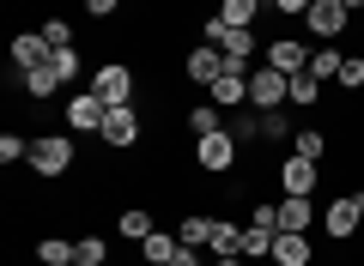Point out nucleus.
<instances>
[{
	"instance_id": "nucleus-23",
	"label": "nucleus",
	"mask_w": 364,
	"mask_h": 266,
	"mask_svg": "<svg viewBox=\"0 0 364 266\" xmlns=\"http://www.w3.org/2000/svg\"><path fill=\"white\" fill-rule=\"evenodd\" d=\"M49 67H55V73H61V85H67V79L79 73V49H73V43H61V49L49 55Z\"/></svg>"
},
{
	"instance_id": "nucleus-24",
	"label": "nucleus",
	"mask_w": 364,
	"mask_h": 266,
	"mask_svg": "<svg viewBox=\"0 0 364 266\" xmlns=\"http://www.w3.org/2000/svg\"><path fill=\"white\" fill-rule=\"evenodd\" d=\"M255 133H261V140H279V133H291V127H286V115H279V109H261L255 115Z\"/></svg>"
},
{
	"instance_id": "nucleus-25",
	"label": "nucleus",
	"mask_w": 364,
	"mask_h": 266,
	"mask_svg": "<svg viewBox=\"0 0 364 266\" xmlns=\"http://www.w3.org/2000/svg\"><path fill=\"white\" fill-rule=\"evenodd\" d=\"M122 236H134V242H146V236H152V218H146L140 206H134V212H122Z\"/></svg>"
},
{
	"instance_id": "nucleus-29",
	"label": "nucleus",
	"mask_w": 364,
	"mask_h": 266,
	"mask_svg": "<svg viewBox=\"0 0 364 266\" xmlns=\"http://www.w3.org/2000/svg\"><path fill=\"white\" fill-rule=\"evenodd\" d=\"M43 37H49V49H61V43H73V31H67L61 18H49V25H43Z\"/></svg>"
},
{
	"instance_id": "nucleus-35",
	"label": "nucleus",
	"mask_w": 364,
	"mask_h": 266,
	"mask_svg": "<svg viewBox=\"0 0 364 266\" xmlns=\"http://www.w3.org/2000/svg\"><path fill=\"white\" fill-rule=\"evenodd\" d=\"M170 266H200V254H195V248H182V254H176Z\"/></svg>"
},
{
	"instance_id": "nucleus-2",
	"label": "nucleus",
	"mask_w": 364,
	"mask_h": 266,
	"mask_svg": "<svg viewBox=\"0 0 364 266\" xmlns=\"http://www.w3.org/2000/svg\"><path fill=\"white\" fill-rule=\"evenodd\" d=\"M286 97H291V73H279V67H261V73L249 79V103H255V109H279Z\"/></svg>"
},
{
	"instance_id": "nucleus-7",
	"label": "nucleus",
	"mask_w": 364,
	"mask_h": 266,
	"mask_svg": "<svg viewBox=\"0 0 364 266\" xmlns=\"http://www.w3.org/2000/svg\"><path fill=\"white\" fill-rule=\"evenodd\" d=\"M195 157H200V170H231V157H237V140L231 133H200V145H195Z\"/></svg>"
},
{
	"instance_id": "nucleus-6",
	"label": "nucleus",
	"mask_w": 364,
	"mask_h": 266,
	"mask_svg": "<svg viewBox=\"0 0 364 266\" xmlns=\"http://www.w3.org/2000/svg\"><path fill=\"white\" fill-rule=\"evenodd\" d=\"M91 91H97V97H104L109 109H116V103H128V97H134V73L116 61V67H104V73L91 79Z\"/></svg>"
},
{
	"instance_id": "nucleus-1",
	"label": "nucleus",
	"mask_w": 364,
	"mask_h": 266,
	"mask_svg": "<svg viewBox=\"0 0 364 266\" xmlns=\"http://www.w3.org/2000/svg\"><path fill=\"white\" fill-rule=\"evenodd\" d=\"M31 164H37V176H61V170H73V140H67V133H43V140H31Z\"/></svg>"
},
{
	"instance_id": "nucleus-27",
	"label": "nucleus",
	"mask_w": 364,
	"mask_h": 266,
	"mask_svg": "<svg viewBox=\"0 0 364 266\" xmlns=\"http://www.w3.org/2000/svg\"><path fill=\"white\" fill-rule=\"evenodd\" d=\"M340 85H364V61H358V55H352V61H340Z\"/></svg>"
},
{
	"instance_id": "nucleus-11",
	"label": "nucleus",
	"mask_w": 364,
	"mask_h": 266,
	"mask_svg": "<svg viewBox=\"0 0 364 266\" xmlns=\"http://www.w3.org/2000/svg\"><path fill=\"white\" fill-rule=\"evenodd\" d=\"M267 67H279V73H304V67H310V61H304V43L298 37H279L267 49Z\"/></svg>"
},
{
	"instance_id": "nucleus-30",
	"label": "nucleus",
	"mask_w": 364,
	"mask_h": 266,
	"mask_svg": "<svg viewBox=\"0 0 364 266\" xmlns=\"http://www.w3.org/2000/svg\"><path fill=\"white\" fill-rule=\"evenodd\" d=\"M188 127H195V133H219V115H213V109H195V115H188Z\"/></svg>"
},
{
	"instance_id": "nucleus-39",
	"label": "nucleus",
	"mask_w": 364,
	"mask_h": 266,
	"mask_svg": "<svg viewBox=\"0 0 364 266\" xmlns=\"http://www.w3.org/2000/svg\"><path fill=\"white\" fill-rule=\"evenodd\" d=\"M73 266H85V260H73Z\"/></svg>"
},
{
	"instance_id": "nucleus-10",
	"label": "nucleus",
	"mask_w": 364,
	"mask_h": 266,
	"mask_svg": "<svg viewBox=\"0 0 364 266\" xmlns=\"http://www.w3.org/2000/svg\"><path fill=\"white\" fill-rule=\"evenodd\" d=\"M273 260H279V266H310V242H304V230H279Z\"/></svg>"
},
{
	"instance_id": "nucleus-18",
	"label": "nucleus",
	"mask_w": 364,
	"mask_h": 266,
	"mask_svg": "<svg viewBox=\"0 0 364 266\" xmlns=\"http://www.w3.org/2000/svg\"><path fill=\"white\" fill-rule=\"evenodd\" d=\"M176 242H182V248H200V242H213V218H182Z\"/></svg>"
},
{
	"instance_id": "nucleus-12",
	"label": "nucleus",
	"mask_w": 364,
	"mask_h": 266,
	"mask_svg": "<svg viewBox=\"0 0 364 266\" xmlns=\"http://www.w3.org/2000/svg\"><path fill=\"white\" fill-rule=\"evenodd\" d=\"M49 37H43V31H37V37H13V61L18 67H25V73H31V67H43V61H49Z\"/></svg>"
},
{
	"instance_id": "nucleus-34",
	"label": "nucleus",
	"mask_w": 364,
	"mask_h": 266,
	"mask_svg": "<svg viewBox=\"0 0 364 266\" xmlns=\"http://www.w3.org/2000/svg\"><path fill=\"white\" fill-rule=\"evenodd\" d=\"M279 13H310V0H273Z\"/></svg>"
},
{
	"instance_id": "nucleus-17",
	"label": "nucleus",
	"mask_w": 364,
	"mask_h": 266,
	"mask_svg": "<svg viewBox=\"0 0 364 266\" xmlns=\"http://www.w3.org/2000/svg\"><path fill=\"white\" fill-rule=\"evenodd\" d=\"M37 254H43V266H73V260H79V242L49 236V242H37Z\"/></svg>"
},
{
	"instance_id": "nucleus-20",
	"label": "nucleus",
	"mask_w": 364,
	"mask_h": 266,
	"mask_svg": "<svg viewBox=\"0 0 364 266\" xmlns=\"http://www.w3.org/2000/svg\"><path fill=\"white\" fill-rule=\"evenodd\" d=\"M340 61H346V55H334V49H316L304 73H310V79H340Z\"/></svg>"
},
{
	"instance_id": "nucleus-36",
	"label": "nucleus",
	"mask_w": 364,
	"mask_h": 266,
	"mask_svg": "<svg viewBox=\"0 0 364 266\" xmlns=\"http://www.w3.org/2000/svg\"><path fill=\"white\" fill-rule=\"evenodd\" d=\"M340 6H346V13H358V6H364V0H340Z\"/></svg>"
},
{
	"instance_id": "nucleus-33",
	"label": "nucleus",
	"mask_w": 364,
	"mask_h": 266,
	"mask_svg": "<svg viewBox=\"0 0 364 266\" xmlns=\"http://www.w3.org/2000/svg\"><path fill=\"white\" fill-rule=\"evenodd\" d=\"M85 6H91V18H109V13L122 6V0H85Z\"/></svg>"
},
{
	"instance_id": "nucleus-15",
	"label": "nucleus",
	"mask_w": 364,
	"mask_h": 266,
	"mask_svg": "<svg viewBox=\"0 0 364 266\" xmlns=\"http://www.w3.org/2000/svg\"><path fill=\"white\" fill-rule=\"evenodd\" d=\"M279 182H286V194H310L316 188V164L310 157H291V164L279 170Z\"/></svg>"
},
{
	"instance_id": "nucleus-19",
	"label": "nucleus",
	"mask_w": 364,
	"mask_h": 266,
	"mask_svg": "<svg viewBox=\"0 0 364 266\" xmlns=\"http://www.w3.org/2000/svg\"><path fill=\"white\" fill-rule=\"evenodd\" d=\"M140 248H146V260H176V254H182V242H176V236H164V230H152V236H146Z\"/></svg>"
},
{
	"instance_id": "nucleus-37",
	"label": "nucleus",
	"mask_w": 364,
	"mask_h": 266,
	"mask_svg": "<svg viewBox=\"0 0 364 266\" xmlns=\"http://www.w3.org/2000/svg\"><path fill=\"white\" fill-rule=\"evenodd\" d=\"M219 266H243V254H231V260H219Z\"/></svg>"
},
{
	"instance_id": "nucleus-22",
	"label": "nucleus",
	"mask_w": 364,
	"mask_h": 266,
	"mask_svg": "<svg viewBox=\"0 0 364 266\" xmlns=\"http://www.w3.org/2000/svg\"><path fill=\"white\" fill-rule=\"evenodd\" d=\"M25 85H31V97H49V91L61 85V73H55V67L43 61V67H31V73H25Z\"/></svg>"
},
{
	"instance_id": "nucleus-13",
	"label": "nucleus",
	"mask_w": 364,
	"mask_h": 266,
	"mask_svg": "<svg viewBox=\"0 0 364 266\" xmlns=\"http://www.w3.org/2000/svg\"><path fill=\"white\" fill-rule=\"evenodd\" d=\"M358 194H346V200H334L328 206V230H334V236H352V230H358Z\"/></svg>"
},
{
	"instance_id": "nucleus-21",
	"label": "nucleus",
	"mask_w": 364,
	"mask_h": 266,
	"mask_svg": "<svg viewBox=\"0 0 364 266\" xmlns=\"http://www.w3.org/2000/svg\"><path fill=\"white\" fill-rule=\"evenodd\" d=\"M219 18H225V25H237V31H249V25H255V0H225Z\"/></svg>"
},
{
	"instance_id": "nucleus-4",
	"label": "nucleus",
	"mask_w": 364,
	"mask_h": 266,
	"mask_svg": "<svg viewBox=\"0 0 364 266\" xmlns=\"http://www.w3.org/2000/svg\"><path fill=\"white\" fill-rule=\"evenodd\" d=\"M207 43H213V49H225L231 61H249V49H255V31H237V25H225V18H213V25H207Z\"/></svg>"
},
{
	"instance_id": "nucleus-5",
	"label": "nucleus",
	"mask_w": 364,
	"mask_h": 266,
	"mask_svg": "<svg viewBox=\"0 0 364 266\" xmlns=\"http://www.w3.org/2000/svg\"><path fill=\"white\" fill-rule=\"evenodd\" d=\"M109 145H134L140 140V115H134V103H116V109L104 115V127H97Z\"/></svg>"
},
{
	"instance_id": "nucleus-16",
	"label": "nucleus",
	"mask_w": 364,
	"mask_h": 266,
	"mask_svg": "<svg viewBox=\"0 0 364 266\" xmlns=\"http://www.w3.org/2000/svg\"><path fill=\"white\" fill-rule=\"evenodd\" d=\"M213 254H219V260H231V254H243V230L237 224H219V218H213V242H207Z\"/></svg>"
},
{
	"instance_id": "nucleus-38",
	"label": "nucleus",
	"mask_w": 364,
	"mask_h": 266,
	"mask_svg": "<svg viewBox=\"0 0 364 266\" xmlns=\"http://www.w3.org/2000/svg\"><path fill=\"white\" fill-rule=\"evenodd\" d=\"M146 266H170V260H146Z\"/></svg>"
},
{
	"instance_id": "nucleus-28",
	"label": "nucleus",
	"mask_w": 364,
	"mask_h": 266,
	"mask_svg": "<svg viewBox=\"0 0 364 266\" xmlns=\"http://www.w3.org/2000/svg\"><path fill=\"white\" fill-rule=\"evenodd\" d=\"M0 157H6V164H13V157H31V145L18 140V133H6V140H0Z\"/></svg>"
},
{
	"instance_id": "nucleus-8",
	"label": "nucleus",
	"mask_w": 364,
	"mask_h": 266,
	"mask_svg": "<svg viewBox=\"0 0 364 266\" xmlns=\"http://www.w3.org/2000/svg\"><path fill=\"white\" fill-rule=\"evenodd\" d=\"M104 115H109V103L97 97V91H85V97L67 103V121H73L79 133H97V127H104Z\"/></svg>"
},
{
	"instance_id": "nucleus-14",
	"label": "nucleus",
	"mask_w": 364,
	"mask_h": 266,
	"mask_svg": "<svg viewBox=\"0 0 364 266\" xmlns=\"http://www.w3.org/2000/svg\"><path fill=\"white\" fill-rule=\"evenodd\" d=\"M279 230H310V194H286L279 200Z\"/></svg>"
},
{
	"instance_id": "nucleus-26",
	"label": "nucleus",
	"mask_w": 364,
	"mask_h": 266,
	"mask_svg": "<svg viewBox=\"0 0 364 266\" xmlns=\"http://www.w3.org/2000/svg\"><path fill=\"white\" fill-rule=\"evenodd\" d=\"M316 91H322V79H310V73H291V103H316Z\"/></svg>"
},
{
	"instance_id": "nucleus-3",
	"label": "nucleus",
	"mask_w": 364,
	"mask_h": 266,
	"mask_svg": "<svg viewBox=\"0 0 364 266\" xmlns=\"http://www.w3.org/2000/svg\"><path fill=\"white\" fill-rule=\"evenodd\" d=\"M225 73H231V55L213 49V43H200V49L188 55V79H195V85H219Z\"/></svg>"
},
{
	"instance_id": "nucleus-31",
	"label": "nucleus",
	"mask_w": 364,
	"mask_h": 266,
	"mask_svg": "<svg viewBox=\"0 0 364 266\" xmlns=\"http://www.w3.org/2000/svg\"><path fill=\"white\" fill-rule=\"evenodd\" d=\"M298 157H310V164H316V157H322V133H298Z\"/></svg>"
},
{
	"instance_id": "nucleus-32",
	"label": "nucleus",
	"mask_w": 364,
	"mask_h": 266,
	"mask_svg": "<svg viewBox=\"0 0 364 266\" xmlns=\"http://www.w3.org/2000/svg\"><path fill=\"white\" fill-rule=\"evenodd\" d=\"M79 260H85V266H97V260H104V242H97V236H85V242H79Z\"/></svg>"
},
{
	"instance_id": "nucleus-9",
	"label": "nucleus",
	"mask_w": 364,
	"mask_h": 266,
	"mask_svg": "<svg viewBox=\"0 0 364 266\" xmlns=\"http://www.w3.org/2000/svg\"><path fill=\"white\" fill-rule=\"evenodd\" d=\"M310 31L316 37H340V31H346V6H340V0H310Z\"/></svg>"
}]
</instances>
